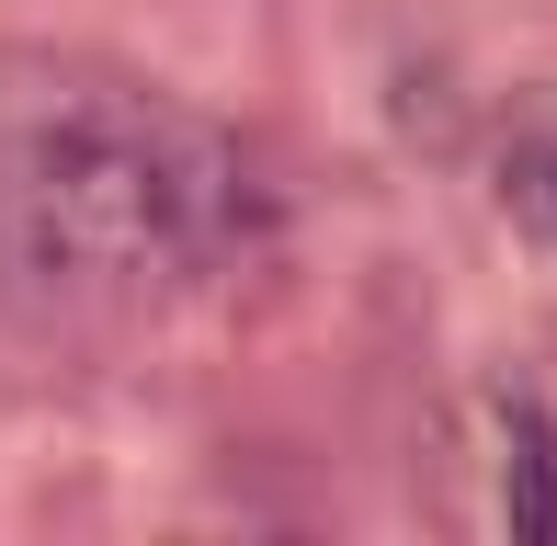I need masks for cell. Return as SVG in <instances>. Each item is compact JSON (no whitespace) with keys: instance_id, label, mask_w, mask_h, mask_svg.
Listing matches in <instances>:
<instances>
[{"instance_id":"1","label":"cell","mask_w":557,"mask_h":546,"mask_svg":"<svg viewBox=\"0 0 557 546\" xmlns=\"http://www.w3.org/2000/svg\"><path fill=\"white\" fill-rule=\"evenodd\" d=\"M250 251V160L216 114L91 46H0V319L137 342Z\"/></svg>"},{"instance_id":"2","label":"cell","mask_w":557,"mask_h":546,"mask_svg":"<svg viewBox=\"0 0 557 546\" xmlns=\"http://www.w3.org/2000/svg\"><path fill=\"white\" fill-rule=\"evenodd\" d=\"M490 194H500V216H512L535 251H557V80H535V91L500 103V126H490Z\"/></svg>"},{"instance_id":"3","label":"cell","mask_w":557,"mask_h":546,"mask_svg":"<svg viewBox=\"0 0 557 546\" xmlns=\"http://www.w3.org/2000/svg\"><path fill=\"white\" fill-rule=\"evenodd\" d=\"M500 421H512V467H500L512 479V535H557V433H546V410L512 399Z\"/></svg>"}]
</instances>
